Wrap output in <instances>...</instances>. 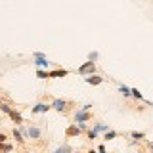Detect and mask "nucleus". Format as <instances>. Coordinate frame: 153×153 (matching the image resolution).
Wrapping results in <instances>:
<instances>
[{
	"mask_svg": "<svg viewBox=\"0 0 153 153\" xmlns=\"http://www.w3.org/2000/svg\"><path fill=\"white\" fill-rule=\"evenodd\" d=\"M0 153H4V149H2V143H0Z\"/></svg>",
	"mask_w": 153,
	"mask_h": 153,
	"instance_id": "29",
	"label": "nucleus"
},
{
	"mask_svg": "<svg viewBox=\"0 0 153 153\" xmlns=\"http://www.w3.org/2000/svg\"><path fill=\"white\" fill-rule=\"evenodd\" d=\"M86 153H98V151H94V149H88V151H86Z\"/></svg>",
	"mask_w": 153,
	"mask_h": 153,
	"instance_id": "28",
	"label": "nucleus"
},
{
	"mask_svg": "<svg viewBox=\"0 0 153 153\" xmlns=\"http://www.w3.org/2000/svg\"><path fill=\"white\" fill-rule=\"evenodd\" d=\"M12 109H13V107H12L10 103H6V102H2V103H0V111H2V113H6V115H8L10 111H12Z\"/></svg>",
	"mask_w": 153,
	"mask_h": 153,
	"instance_id": "18",
	"label": "nucleus"
},
{
	"mask_svg": "<svg viewBox=\"0 0 153 153\" xmlns=\"http://www.w3.org/2000/svg\"><path fill=\"white\" fill-rule=\"evenodd\" d=\"M33 63L36 65V69H48L50 67V61H48V57L42 54V52H33Z\"/></svg>",
	"mask_w": 153,
	"mask_h": 153,
	"instance_id": "1",
	"label": "nucleus"
},
{
	"mask_svg": "<svg viewBox=\"0 0 153 153\" xmlns=\"http://www.w3.org/2000/svg\"><path fill=\"white\" fill-rule=\"evenodd\" d=\"M50 107L56 109V111H59V113H65L67 107H69V102H67V100H61V98H56V100H52Z\"/></svg>",
	"mask_w": 153,
	"mask_h": 153,
	"instance_id": "3",
	"label": "nucleus"
},
{
	"mask_svg": "<svg viewBox=\"0 0 153 153\" xmlns=\"http://www.w3.org/2000/svg\"><path fill=\"white\" fill-rule=\"evenodd\" d=\"M138 153H143V151H138Z\"/></svg>",
	"mask_w": 153,
	"mask_h": 153,
	"instance_id": "31",
	"label": "nucleus"
},
{
	"mask_svg": "<svg viewBox=\"0 0 153 153\" xmlns=\"http://www.w3.org/2000/svg\"><path fill=\"white\" fill-rule=\"evenodd\" d=\"M130 98H134V100H140V102H143V96H142V92L138 88H130Z\"/></svg>",
	"mask_w": 153,
	"mask_h": 153,
	"instance_id": "14",
	"label": "nucleus"
},
{
	"mask_svg": "<svg viewBox=\"0 0 153 153\" xmlns=\"http://www.w3.org/2000/svg\"><path fill=\"white\" fill-rule=\"evenodd\" d=\"M98 153H109V151L105 149V146H103V143H100V146H98Z\"/></svg>",
	"mask_w": 153,
	"mask_h": 153,
	"instance_id": "24",
	"label": "nucleus"
},
{
	"mask_svg": "<svg viewBox=\"0 0 153 153\" xmlns=\"http://www.w3.org/2000/svg\"><path fill=\"white\" fill-rule=\"evenodd\" d=\"M2 149H4V153H10V151L13 149V146H12V143H6V142H4V143H2Z\"/></svg>",
	"mask_w": 153,
	"mask_h": 153,
	"instance_id": "22",
	"label": "nucleus"
},
{
	"mask_svg": "<svg viewBox=\"0 0 153 153\" xmlns=\"http://www.w3.org/2000/svg\"><path fill=\"white\" fill-rule=\"evenodd\" d=\"M84 80H86V84L100 86V84L103 82V76H100V75H88V76H84Z\"/></svg>",
	"mask_w": 153,
	"mask_h": 153,
	"instance_id": "7",
	"label": "nucleus"
},
{
	"mask_svg": "<svg viewBox=\"0 0 153 153\" xmlns=\"http://www.w3.org/2000/svg\"><path fill=\"white\" fill-rule=\"evenodd\" d=\"M119 92H121L124 98H130V88L128 86H124V84H119Z\"/></svg>",
	"mask_w": 153,
	"mask_h": 153,
	"instance_id": "16",
	"label": "nucleus"
},
{
	"mask_svg": "<svg viewBox=\"0 0 153 153\" xmlns=\"http://www.w3.org/2000/svg\"><path fill=\"white\" fill-rule=\"evenodd\" d=\"M98 56H100V54H98L96 50H94V52H90V54H88V61H92V63H96V59H98Z\"/></svg>",
	"mask_w": 153,
	"mask_h": 153,
	"instance_id": "21",
	"label": "nucleus"
},
{
	"mask_svg": "<svg viewBox=\"0 0 153 153\" xmlns=\"http://www.w3.org/2000/svg\"><path fill=\"white\" fill-rule=\"evenodd\" d=\"M8 115H10V119H12V121L16 123V124H21V123H23V117H21V113H19L17 109H12V111H10Z\"/></svg>",
	"mask_w": 153,
	"mask_h": 153,
	"instance_id": "10",
	"label": "nucleus"
},
{
	"mask_svg": "<svg viewBox=\"0 0 153 153\" xmlns=\"http://www.w3.org/2000/svg\"><path fill=\"white\" fill-rule=\"evenodd\" d=\"M92 111H82V109H76V111L73 113V119H75V123H88V121H92Z\"/></svg>",
	"mask_w": 153,
	"mask_h": 153,
	"instance_id": "2",
	"label": "nucleus"
},
{
	"mask_svg": "<svg viewBox=\"0 0 153 153\" xmlns=\"http://www.w3.org/2000/svg\"><path fill=\"white\" fill-rule=\"evenodd\" d=\"M75 124L80 128V132H86V130H88V124H86V123H75Z\"/></svg>",
	"mask_w": 153,
	"mask_h": 153,
	"instance_id": "23",
	"label": "nucleus"
},
{
	"mask_svg": "<svg viewBox=\"0 0 153 153\" xmlns=\"http://www.w3.org/2000/svg\"><path fill=\"white\" fill-rule=\"evenodd\" d=\"M80 109H82V111H90V109H92V105H90V103H86V105H82Z\"/></svg>",
	"mask_w": 153,
	"mask_h": 153,
	"instance_id": "26",
	"label": "nucleus"
},
{
	"mask_svg": "<svg viewBox=\"0 0 153 153\" xmlns=\"http://www.w3.org/2000/svg\"><path fill=\"white\" fill-rule=\"evenodd\" d=\"M12 136L16 138V142H17V143H21V146H23V143H25V138H23V134L19 132V130H16V128H13V130H12Z\"/></svg>",
	"mask_w": 153,
	"mask_h": 153,
	"instance_id": "13",
	"label": "nucleus"
},
{
	"mask_svg": "<svg viewBox=\"0 0 153 153\" xmlns=\"http://www.w3.org/2000/svg\"><path fill=\"white\" fill-rule=\"evenodd\" d=\"M86 138H88V140H96V138H98V132H96L94 128H88V130H86Z\"/></svg>",
	"mask_w": 153,
	"mask_h": 153,
	"instance_id": "19",
	"label": "nucleus"
},
{
	"mask_svg": "<svg viewBox=\"0 0 153 153\" xmlns=\"http://www.w3.org/2000/svg\"><path fill=\"white\" fill-rule=\"evenodd\" d=\"M109 128H111V126H109L107 123H94V130L98 132V134H100V132H107Z\"/></svg>",
	"mask_w": 153,
	"mask_h": 153,
	"instance_id": "11",
	"label": "nucleus"
},
{
	"mask_svg": "<svg viewBox=\"0 0 153 153\" xmlns=\"http://www.w3.org/2000/svg\"><path fill=\"white\" fill-rule=\"evenodd\" d=\"M69 75V71L67 69H54L50 71V79H63V76Z\"/></svg>",
	"mask_w": 153,
	"mask_h": 153,
	"instance_id": "9",
	"label": "nucleus"
},
{
	"mask_svg": "<svg viewBox=\"0 0 153 153\" xmlns=\"http://www.w3.org/2000/svg\"><path fill=\"white\" fill-rule=\"evenodd\" d=\"M76 71H79V75H86V76H88V75H96V63L86 61V63H82Z\"/></svg>",
	"mask_w": 153,
	"mask_h": 153,
	"instance_id": "4",
	"label": "nucleus"
},
{
	"mask_svg": "<svg viewBox=\"0 0 153 153\" xmlns=\"http://www.w3.org/2000/svg\"><path fill=\"white\" fill-rule=\"evenodd\" d=\"M119 136V134L117 132H115V130H111V128H109V130L107 132H105L103 134V140H107V142H111V140H115V138H117Z\"/></svg>",
	"mask_w": 153,
	"mask_h": 153,
	"instance_id": "15",
	"label": "nucleus"
},
{
	"mask_svg": "<svg viewBox=\"0 0 153 153\" xmlns=\"http://www.w3.org/2000/svg\"><path fill=\"white\" fill-rule=\"evenodd\" d=\"M71 153H79V151H75V149H73V151H71Z\"/></svg>",
	"mask_w": 153,
	"mask_h": 153,
	"instance_id": "30",
	"label": "nucleus"
},
{
	"mask_svg": "<svg viewBox=\"0 0 153 153\" xmlns=\"http://www.w3.org/2000/svg\"><path fill=\"white\" fill-rule=\"evenodd\" d=\"M147 146H149V149H153V142H149V143H147Z\"/></svg>",
	"mask_w": 153,
	"mask_h": 153,
	"instance_id": "27",
	"label": "nucleus"
},
{
	"mask_svg": "<svg viewBox=\"0 0 153 153\" xmlns=\"http://www.w3.org/2000/svg\"><path fill=\"white\" fill-rule=\"evenodd\" d=\"M73 151V147L69 146V143H63V146H59V147H56L54 153H71Z\"/></svg>",
	"mask_w": 153,
	"mask_h": 153,
	"instance_id": "12",
	"label": "nucleus"
},
{
	"mask_svg": "<svg viewBox=\"0 0 153 153\" xmlns=\"http://www.w3.org/2000/svg\"><path fill=\"white\" fill-rule=\"evenodd\" d=\"M65 136H67V138H76V136H80V128L76 126V124H71V126H67Z\"/></svg>",
	"mask_w": 153,
	"mask_h": 153,
	"instance_id": "8",
	"label": "nucleus"
},
{
	"mask_svg": "<svg viewBox=\"0 0 153 153\" xmlns=\"http://www.w3.org/2000/svg\"><path fill=\"white\" fill-rule=\"evenodd\" d=\"M0 103H2V102H0Z\"/></svg>",
	"mask_w": 153,
	"mask_h": 153,
	"instance_id": "32",
	"label": "nucleus"
},
{
	"mask_svg": "<svg viewBox=\"0 0 153 153\" xmlns=\"http://www.w3.org/2000/svg\"><path fill=\"white\" fill-rule=\"evenodd\" d=\"M36 76H38V79H50V71H46V69H36Z\"/></svg>",
	"mask_w": 153,
	"mask_h": 153,
	"instance_id": "17",
	"label": "nucleus"
},
{
	"mask_svg": "<svg viewBox=\"0 0 153 153\" xmlns=\"http://www.w3.org/2000/svg\"><path fill=\"white\" fill-rule=\"evenodd\" d=\"M130 136L134 138V140H138V142H140V140H143V138H146V134H143V132H132Z\"/></svg>",
	"mask_w": 153,
	"mask_h": 153,
	"instance_id": "20",
	"label": "nucleus"
},
{
	"mask_svg": "<svg viewBox=\"0 0 153 153\" xmlns=\"http://www.w3.org/2000/svg\"><path fill=\"white\" fill-rule=\"evenodd\" d=\"M50 105H48V103H44V102H40V103H36L35 105V107H33L31 109V113L33 115H38V113H48V111H50Z\"/></svg>",
	"mask_w": 153,
	"mask_h": 153,
	"instance_id": "6",
	"label": "nucleus"
},
{
	"mask_svg": "<svg viewBox=\"0 0 153 153\" xmlns=\"http://www.w3.org/2000/svg\"><path fill=\"white\" fill-rule=\"evenodd\" d=\"M6 140H8V136H6V134H4V132H0V143H4Z\"/></svg>",
	"mask_w": 153,
	"mask_h": 153,
	"instance_id": "25",
	"label": "nucleus"
},
{
	"mask_svg": "<svg viewBox=\"0 0 153 153\" xmlns=\"http://www.w3.org/2000/svg\"><path fill=\"white\" fill-rule=\"evenodd\" d=\"M27 138H31V140H40L42 138V128L40 126H29L27 128Z\"/></svg>",
	"mask_w": 153,
	"mask_h": 153,
	"instance_id": "5",
	"label": "nucleus"
}]
</instances>
